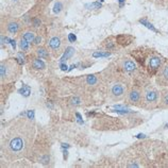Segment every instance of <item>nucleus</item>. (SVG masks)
<instances>
[{"label": "nucleus", "instance_id": "obj_20", "mask_svg": "<svg viewBox=\"0 0 168 168\" xmlns=\"http://www.w3.org/2000/svg\"><path fill=\"white\" fill-rule=\"evenodd\" d=\"M162 106H168V90H165L162 95Z\"/></svg>", "mask_w": 168, "mask_h": 168}, {"label": "nucleus", "instance_id": "obj_26", "mask_svg": "<svg viewBox=\"0 0 168 168\" xmlns=\"http://www.w3.org/2000/svg\"><path fill=\"white\" fill-rule=\"evenodd\" d=\"M40 25H41V20H40V18L33 19V26H34V27H38Z\"/></svg>", "mask_w": 168, "mask_h": 168}, {"label": "nucleus", "instance_id": "obj_16", "mask_svg": "<svg viewBox=\"0 0 168 168\" xmlns=\"http://www.w3.org/2000/svg\"><path fill=\"white\" fill-rule=\"evenodd\" d=\"M36 54H37L40 58H43V59H48L49 58V53L45 48H38L36 50Z\"/></svg>", "mask_w": 168, "mask_h": 168}, {"label": "nucleus", "instance_id": "obj_2", "mask_svg": "<svg viewBox=\"0 0 168 168\" xmlns=\"http://www.w3.org/2000/svg\"><path fill=\"white\" fill-rule=\"evenodd\" d=\"M158 102H159V93L156 90H152V88L147 90L144 94L145 106L148 109H153L158 106Z\"/></svg>", "mask_w": 168, "mask_h": 168}, {"label": "nucleus", "instance_id": "obj_30", "mask_svg": "<svg viewBox=\"0 0 168 168\" xmlns=\"http://www.w3.org/2000/svg\"><path fill=\"white\" fill-rule=\"evenodd\" d=\"M60 67H61L62 70H67V65L64 64V63H61V64H60Z\"/></svg>", "mask_w": 168, "mask_h": 168}, {"label": "nucleus", "instance_id": "obj_5", "mask_svg": "<svg viewBox=\"0 0 168 168\" xmlns=\"http://www.w3.org/2000/svg\"><path fill=\"white\" fill-rule=\"evenodd\" d=\"M126 92V87L124 86V84L121 83H115L113 84L111 87V94L113 97L115 98H120L124 96V94Z\"/></svg>", "mask_w": 168, "mask_h": 168}, {"label": "nucleus", "instance_id": "obj_24", "mask_svg": "<svg viewBox=\"0 0 168 168\" xmlns=\"http://www.w3.org/2000/svg\"><path fill=\"white\" fill-rule=\"evenodd\" d=\"M77 40V37H76L75 34H72V33H70V34H68V41L70 42V43H74V42Z\"/></svg>", "mask_w": 168, "mask_h": 168}, {"label": "nucleus", "instance_id": "obj_18", "mask_svg": "<svg viewBox=\"0 0 168 168\" xmlns=\"http://www.w3.org/2000/svg\"><path fill=\"white\" fill-rule=\"evenodd\" d=\"M86 83L88 85H94L97 83V77L95 75H90L86 77Z\"/></svg>", "mask_w": 168, "mask_h": 168}, {"label": "nucleus", "instance_id": "obj_7", "mask_svg": "<svg viewBox=\"0 0 168 168\" xmlns=\"http://www.w3.org/2000/svg\"><path fill=\"white\" fill-rule=\"evenodd\" d=\"M122 69L127 72H133L136 70V64L130 59H126L122 62Z\"/></svg>", "mask_w": 168, "mask_h": 168}, {"label": "nucleus", "instance_id": "obj_34", "mask_svg": "<svg viewBox=\"0 0 168 168\" xmlns=\"http://www.w3.org/2000/svg\"><path fill=\"white\" fill-rule=\"evenodd\" d=\"M100 1H103V0H100Z\"/></svg>", "mask_w": 168, "mask_h": 168}, {"label": "nucleus", "instance_id": "obj_17", "mask_svg": "<svg viewBox=\"0 0 168 168\" xmlns=\"http://www.w3.org/2000/svg\"><path fill=\"white\" fill-rule=\"evenodd\" d=\"M19 47L22 51H28L29 48H30V43L28 41H26L25 38H22L19 42Z\"/></svg>", "mask_w": 168, "mask_h": 168}, {"label": "nucleus", "instance_id": "obj_27", "mask_svg": "<svg viewBox=\"0 0 168 168\" xmlns=\"http://www.w3.org/2000/svg\"><path fill=\"white\" fill-rule=\"evenodd\" d=\"M115 46V43H112V42H108V44H106V47L108 49H112Z\"/></svg>", "mask_w": 168, "mask_h": 168}, {"label": "nucleus", "instance_id": "obj_29", "mask_svg": "<svg viewBox=\"0 0 168 168\" xmlns=\"http://www.w3.org/2000/svg\"><path fill=\"white\" fill-rule=\"evenodd\" d=\"M41 41H42L41 36H36L35 40H34V42H33V44H34V45H38V44H41Z\"/></svg>", "mask_w": 168, "mask_h": 168}, {"label": "nucleus", "instance_id": "obj_28", "mask_svg": "<svg viewBox=\"0 0 168 168\" xmlns=\"http://www.w3.org/2000/svg\"><path fill=\"white\" fill-rule=\"evenodd\" d=\"M72 104H75V106H77V104H80L81 101H80L79 98H74V99L72 100Z\"/></svg>", "mask_w": 168, "mask_h": 168}, {"label": "nucleus", "instance_id": "obj_15", "mask_svg": "<svg viewBox=\"0 0 168 168\" xmlns=\"http://www.w3.org/2000/svg\"><path fill=\"white\" fill-rule=\"evenodd\" d=\"M18 92H19V94H22V96L28 97L29 95L31 94V88H30L29 85H22V87L18 90Z\"/></svg>", "mask_w": 168, "mask_h": 168}, {"label": "nucleus", "instance_id": "obj_21", "mask_svg": "<svg viewBox=\"0 0 168 168\" xmlns=\"http://www.w3.org/2000/svg\"><path fill=\"white\" fill-rule=\"evenodd\" d=\"M111 53L110 52H100V51H96V52L93 53L94 58H108L110 56Z\"/></svg>", "mask_w": 168, "mask_h": 168}, {"label": "nucleus", "instance_id": "obj_9", "mask_svg": "<svg viewBox=\"0 0 168 168\" xmlns=\"http://www.w3.org/2000/svg\"><path fill=\"white\" fill-rule=\"evenodd\" d=\"M20 28V24L18 22H16V20H13V22H10L8 25H6V30L9 33H12V34H15L17 33Z\"/></svg>", "mask_w": 168, "mask_h": 168}, {"label": "nucleus", "instance_id": "obj_1", "mask_svg": "<svg viewBox=\"0 0 168 168\" xmlns=\"http://www.w3.org/2000/svg\"><path fill=\"white\" fill-rule=\"evenodd\" d=\"M8 148H9V151L11 153H15V154L22 153L26 148L25 137H22L20 135L14 136L10 140L9 145H8Z\"/></svg>", "mask_w": 168, "mask_h": 168}, {"label": "nucleus", "instance_id": "obj_19", "mask_svg": "<svg viewBox=\"0 0 168 168\" xmlns=\"http://www.w3.org/2000/svg\"><path fill=\"white\" fill-rule=\"evenodd\" d=\"M102 6V4L100 2H93V3H90V4H86L85 8L88 10H95V9H100Z\"/></svg>", "mask_w": 168, "mask_h": 168}, {"label": "nucleus", "instance_id": "obj_6", "mask_svg": "<svg viewBox=\"0 0 168 168\" xmlns=\"http://www.w3.org/2000/svg\"><path fill=\"white\" fill-rule=\"evenodd\" d=\"M158 83L161 85H168V63L161 69L158 78Z\"/></svg>", "mask_w": 168, "mask_h": 168}, {"label": "nucleus", "instance_id": "obj_10", "mask_svg": "<svg viewBox=\"0 0 168 168\" xmlns=\"http://www.w3.org/2000/svg\"><path fill=\"white\" fill-rule=\"evenodd\" d=\"M74 53H75V49L72 48V47H67L65 50V53L63 54V56L61 58L60 60V62L61 63H64L65 61H67L68 59H70L72 56H74Z\"/></svg>", "mask_w": 168, "mask_h": 168}, {"label": "nucleus", "instance_id": "obj_13", "mask_svg": "<svg viewBox=\"0 0 168 168\" xmlns=\"http://www.w3.org/2000/svg\"><path fill=\"white\" fill-rule=\"evenodd\" d=\"M35 37H36L35 34L31 31H27V32H25V33L22 34V38H25L26 41H28L29 43H33L34 40H35Z\"/></svg>", "mask_w": 168, "mask_h": 168}, {"label": "nucleus", "instance_id": "obj_12", "mask_svg": "<svg viewBox=\"0 0 168 168\" xmlns=\"http://www.w3.org/2000/svg\"><path fill=\"white\" fill-rule=\"evenodd\" d=\"M32 66H33V68L35 69H44L46 67L45 65V63L40 59H34L33 60V62H32Z\"/></svg>", "mask_w": 168, "mask_h": 168}, {"label": "nucleus", "instance_id": "obj_25", "mask_svg": "<svg viewBox=\"0 0 168 168\" xmlns=\"http://www.w3.org/2000/svg\"><path fill=\"white\" fill-rule=\"evenodd\" d=\"M27 115H28L29 119H34V111H28Z\"/></svg>", "mask_w": 168, "mask_h": 168}, {"label": "nucleus", "instance_id": "obj_8", "mask_svg": "<svg viewBox=\"0 0 168 168\" xmlns=\"http://www.w3.org/2000/svg\"><path fill=\"white\" fill-rule=\"evenodd\" d=\"M48 45H49V47L53 51H58L61 48V46H62V41H61V38L59 36H53V37H51L49 40Z\"/></svg>", "mask_w": 168, "mask_h": 168}, {"label": "nucleus", "instance_id": "obj_22", "mask_svg": "<svg viewBox=\"0 0 168 168\" xmlns=\"http://www.w3.org/2000/svg\"><path fill=\"white\" fill-rule=\"evenodd\" d=\"M62 9H63V4L61 2H56V6H54V9H53V12L54 13H60L61 11H62Z\"/></svg>", "mask_w": 168, "mask_h": 168}, {"label": "nucleus", "instance_id": "obj_32", "mask_svg": "<svg viewBox=\"0 0 168 168\" xmlns=\"http://www.w3.org/2000/svg\"><path fill=\"white\" fill-rule=\"evenodd\" d=\"M126 0H119V6L121 8L122 6H124V2H125Z\"/></svg>", "mask_w": 168, "mask_h": 168}, {"label": "nucleus", "instance_id": "obj_14", "mask_svg": "<svg viewBox=\"0 0 168 168\" xmlns=\"http://www.w3.org/2000/svg\"><path fill=\"white\" fill-rule=\"evenodd\" d=\"M140 24H142V25H144V26H145L146 28L150 29L151 31H153V32H159V31H158V30H156V28H154V27H153V25H152V24H151V22H148V20H147L146 18L140 19Z\"/></svg>", "mask_w": 168, "mask_h": 168}, {"label": "nucleus", "instance_id": "obj_3", "mask_svg": "<svg viewBox=\"0 0 168 168\" xmlns=\"http://www.w3.org/2000/svg\"><path fill=\"white\" fill-rule=\"evenodd\" d=\"M128 100L133 106H140V102H142V93H140V90H137V88H133L128 95Z\"/></svg>", "mask_w": 168, "mask_h": 168}, {"label": "nucleus", "instance_id": "obj_4", "mask_svg": "<svg viewBox=\"0 0 168 168\" xmlns=\"http://www.w3.org/2000/svg\"><path fill=\"white\" fill-rule=\"evenodd\" d=\"M162 65V58L159 56H152L149 59V65H148V68H149V72L151 74H154L156 70H159V68Z\"/></svg>", "mask_w": 168, "mask_h": 168}, {"label": "nucleus", "instance_id": "obj_31", "mask_svg": "<svg viewBox=\"0 0 168 168\" xmlns=\"http://www.w3.org/2000/svg\"><path fill=\"white\" fill-rule=\"evenodd\" d=\"M76 116H77V118H78V120H79V122H80V124H81L82 122V117H81V115H80V114H79V113H76Z\"/></svg>", "mask_w": 168, "mask_h": 168}, {"label": "nucleus", "instance_id": "obj_11", "mask_svg": "<svg viewBox=\"0 0 168 168\" xmlns=\"http://www.w3.org/2000/svg\"><path fill=\"white\" fill-rule=\"evenodd\" d=\"M117 41H118L119 44H121V45H129L132 41V37H131L130 35H119L118 37H117Z\"/></svg>", "mask_w": 168, "mask_h": 168}, {"label": "nucleus", "instance_id": "obj_23", "mask_svg": "<svg viewBox=\"0 0 168 168\" xmlns=\"http://www.w3.org/2000/svg\"><path fill=\"white\" fill-rule=\"evenodd\" d=\"M16 60H17V62H18L19 64H24V63H25V58H24V56H22V53H18Z\"/></svg>", "mask_w": 168, "mask_h": 168}, {"label": "nucleus", "instance_id": "obj_33", "mask_svg": "<svg viewBox=\"0 0 168 168\" xmlns=\"http://www.w3.org/2000/svg\"><path fill=\"white\" fill-rule=\"evenodd\" d=\"M62 146H63V147H66V148H68L69 145H67V144H62Z\"/></svg>", "mask_w": 168, "mask_h": 168}]
</instances>
